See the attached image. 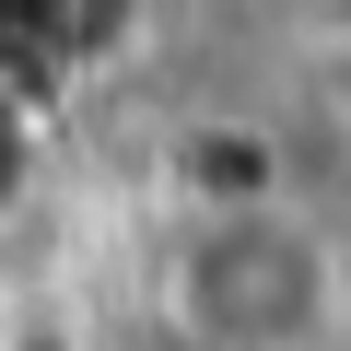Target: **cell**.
I'll use <instances>...</instances> for the list:
<instances>
[{
	"mask_svg": "<svg viewBox=\"0 0 351 351\" xmlns=\"http://www.w3.org/2000/svg\"><path fill=\"white\" fill-rule=\"evenodd\" d=\"M164 316L188 351H328L351 328V246L281 188L188 199L164 234Z\"/></svg>",
	"mask_w": 351,
	"mask_h": 351,
	"instance_id": "obj_1",
	"label": "cell"
},
{
	"mask_svg": "<svg viewBox=\"0 0 351 351\" xmlns=\"http://www.w3.org/2000/svg\"><path fill=\"white\" fill-rule=\"evenodd\" d=\"M141 0H0V94H36V82H71L94 71L106 47H129Z\"/></svg>",
	"mask_w": 351,
	"mask_h": 351,
	"instance_id": "obj_2",
	"label": "cell"
},
{
	"mask_svg": "<svg viewBox=\"0 0 351 351\" xmlns=\"http://www.w3.org/2000/svg\"><path fill=\"white\" fill-rule=\"evenodd\" d=\"M152 12H176V0H141V24H152Z\"/></svg>",
	"mask_w": 351,
	"mask_h": 351,
	"instance_id": "obj_3",
	"label": "cell"
}]
</instances>
